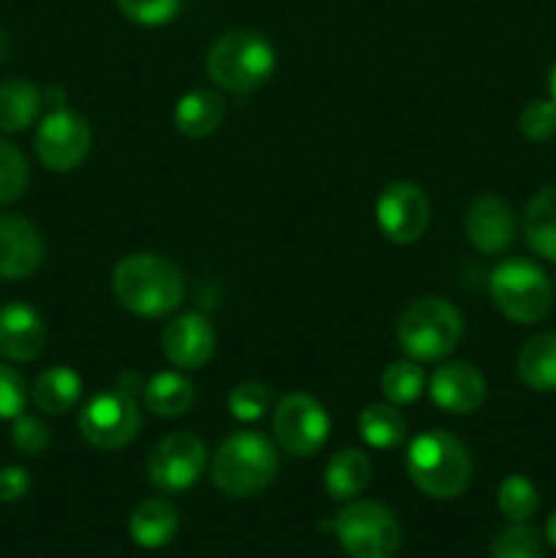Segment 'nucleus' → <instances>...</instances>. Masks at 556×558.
Wrapping results in <instances>:
<instances>
[{
    "instance_id": "f257e3e1",
    "label": "nucleus",
    "mask_w": 556,
    "mask_h": 558,
    "mask_svg": "<svg viewBox=\"0 0 556 558\" xmlns=\"http://www.w3.org/2000/svg\"><path fill=\"white\" fill-rule=\"evenodd\" d=\"M112 289L125 311L145 319H161L183 303L185 278L172 259L142 251L118 262Z\"/></svg>"
},
{
    "instance_id": "f03ea898",
    "label": "nucleus",
    "mask_w": 556,
    "mask_h": 558,
    "mask_svg": "<svg viewBox=\"0 0 556 558\" xmlns=\"http://www.w3.org/2000/svg\"><path fill=\"white\" fill-rule=\"evenodd\" d=\"M276 47L256 31H229L207 49V76L232 96H249L273 76Z\"/></svg>"
},
{
    "instance_id": "7ed1b4c3",
    "label": "nucleus",
    "mask_w": 556,
    "mask_h": 558,
    "mask_svg": "<svg viewBox=\"0 0 556 558\" xmlns=\"http://www.w3.org/2000/svg\"><path fill=\"white\" fill-rule=\"evenodd\" d=\"M407 472L423 494L434 499H456L472 480V456L447 430H425L407 450Z\"/></svg>"
},
{
    "instance_id": "20e7f679",
    "label": "nucleus",
    "mask_w": 556,
    "mask_h": 558,
    "mask_svg": "<svg viewBox=\"0 0 556 558\" xmlns=\"http://www.w3.org/2000/svg\"><path fill=\"white\" fill-rule=\"evenodd\" d=\"M276 445L256 430L232 434L213 456V485L232 499L256 496L276 480Z\"/></svg>"
},
{
    "instance_id": "39448f33",
    "label": "nucleus",
    "mask_w": 556,
    "mask_h": 558,
    "mask_svg": "<svg viewBox=\"0 0 556 558\" xmlns=\"http://www.w3.org/2000/svg\"><path fill=\"white\" fill-rule=\"evenodd\" d=\"M398 347L414 363L445 360L463 338V316L442 298H420L401 314Z\"/></svg>"
},
{
    "instance_id": "423d86ee",
    "label": "nucleus",
    "mask_w": 556,
    "mask_h": 558,
    "mask_svg": "<svg viewBox=\"0 0 556 558\" xmlns=\"http://www.w3.org/2000/svg\"><path fill=\"white\" fill-rule=\"evenodd\" d=\"M488 294L496 308L518 325H537L554 305L548 276L529 259H507L496 265L488 276Z\"/></svg>"
},
{
    "instance_id": "0eeeda50",
    "label": "nucleus",
    "mask_w": 556,
    "mask_h": 558,
    "mask_svg": "<svg viewBox=\"0 0 556 558\" xmlns=\"http://www.w3.org/2000/svg\"><path fill=\"white\" fill-rule=\"evenodd\" d=\"M338 543L349 558H396L401 550V526L385 505L354 501L333 521Z\"/></svg>"
},
{
    "instance_id": "6e6552de",
    "label": "nucleus",
    "mask_w": 556,
    "mask_h": 558,
    "mask_svg": "<svg viewBox=\"0 0 556 558\" xmlns=\"http://www.w3.org/2000/svg\"><path fill=\"white\" fill-rule=\"evenodd\" d=\"M142 428L140 396L125 392L123 387L98 392L82 407L80 434L96 450H120L131 445Z\"/></svg>"
},
{
    "instance_id": "1a4fd4ad",
    "label": "nucleus",
    "mask_w": 556,
    "mask_h": 558,
    "mask_svg": "<svg viewBox=\"0 0 556 558\" xmlns=\"http://www.w3.org/2000/svg\"><path fill=\"white\" fill-rule=\"evenodd\" d=\"M273 436L289 456L311 458L325 447L330 436V417L314 396L289 392L278 401L273 414Z\"/></svg>"
},
{
    "instance_id": "9d476101",
    "label": "nucleus",
    "mask_w": 556,
    "mask_h": 558,
    "mask_svg": "<svg viewBox=\"0 0 556 558\" xmlns=\"http://www.w3.org/2000/svg\"><path fill=\"white\" fill-rule=\"evenodd\" d=\"M36 156L52 172H74L87 158L93 134L87 120L74 109H52L36 131Z\"/></svg>"
},
{
    "instance_id": "9b49d317",
    "label": "nucleus",
    "mask_w": 556,
    "mask_h": 558,
    "mask_svg": "<svg viewBox=\"0 0 556 558\" xmlns=\"http://www.w3.org/2000/svg\"><path fill=\"white\" fill-rule=\"evenodd\" d=\"M207 469V447L194 434H172L153 447L147 458V477L164 494H183L194 488Z\"/></svg>"
},
{
    "instance_id": "f8f14e48",
    "label": "nucleus",
    "mask_w": 556,
    "mask_h": 558,
    "mask_svg": "<svg viewBox=\"0 0 556 558\" xmlns=\"http://www.w3.org/2000/svg\"><path fill=\"white\" fill-rule=\"evenodd\" d=\"M376 223L390 243H418L431 223L428 196L409 180H396V183L385 185L376 199Z\"/></svg>"
},
{
    "instance_id": "ddd939ff",
    "label": "nucleus",
    "mask_w": 556,
    "mask_h": 558,
    "mask_svg": "<svg viewBox=\"0 0 556 558\" xmlns=\"http://www.w3.org/2000/svg\"><path fill=\"white\" fill-rule=\"evenodd\" d=\"M161 352L172 365L183 371H196L216 352V330L213 322L200 311H189L169 322L161 330Z\"/></svg>"
},
{
    "instance_id": "4468645a",
    "label": "nucleus",
    "mask_w": 556,
    "mask_h": 558,
    "mask_svg": "<svg viewBox=\"0 0 556 558\" xmlns=\"http://www.w3.org/2000/svg\"><path fill=\"white\" fill-rule=\"evenodd\" d=\"M44 262V238L27 218L0 213V278L22 281Z\"/></svg>"
},
{
    "instance_id": "2eb2a0df",
    "label": "nucleus",
    "mask_w": 556,
    "mask_h": 558,
    "mask_svg": "<svg viewBox=\"0 0 556 558\" xmlns=\"http://www.w3.org/2000/svg\"><path fill=\"white\" fill-rule=\"evenodd\" d=\"M467 238L474 251L485 256H496L507 251L516 240V213L501 196H480L467 213Z\"/></svg>"
},
{
    "instance_id": "dca6fc26",
    "label": "nucleus",
    "mask_w": 556,
    "mask_h": 558,
    "mask_svg": "<svg viewBox=\"0 0 556 558\" xmlns=\"http://www.w3.org/2000/svg\"><path fill=\"white\" fill-rule=\"evenodd\" d=\"M431 401L447 414H472L485 403V379L474 365L447 363L431 374Z\"/></svg>"
},
{
    "instance_id": "f3484780",
    "label": "nucleus",
    "mask_w": 556,
    "mask_h": 558,
    "mask_svg": "<svg viewBox=\"0 0 556 558\" xmlns=\"http://www.w3.org/2000/svg\"><path fill=\"white\" fill-rule=\"evenodd\" d=\"M47 327L41 314L27 303H11L0 308V357L9 363H31L41 354Z\"/></svg>"
},
{
    "instance_id": "a211bd4d",
    "label": "nucleus",
    "mask_w": 556,
    "mask_h": 558,
    "mask_svg": "<svg viewBox=\"0 0 556 558\" xmlns=\"http://www.w3.org/2000/svg\"><path fill=\"white\" fill-rule=\"evenodd\" d=\"M223 114H227V104H223L221 93L202 87V90H191L180 98L174 107V125L189 140H205L213 131H218Z\"/></svg>"
},
{
    "instance_id": "6ab92c4d",
    "label": "nucleus",
    "mask_w": 556,
    "mask_h": 558,
    "mask_svg": "<svg viewBox=\"0 0 556 558\" xmlns=\"http://www.w3.org/2000/svg\"><path fill=\"white\" fill-rule=\"evenodd\" d=\"M129 534L140 548L156 550L178 534V510L164 499H147L131 512Z\"/></svg>"
},
{
    "instance_id": "aec40b11",
    "label": "nucleus",
    "mask_w": 556,
    "mask_h": 558,
    "mask_svg": "<svg viewBox=\"0 0 556 558\" xmlns=\"http://www.w3.org/2000/svg\"><path fill=\"white\" fill-rule=\"evenodd\" d=\"M371 483V461L365 452L349 450L336 452L325 469V490L336 501H352Z\"/></svg>"
},
{
    "instance_id": "412c9836",
    "label": "nucleus",
    "mask_w": 556,
    "mask_h": 558,
    "mask_svg": "<svg viewBox=\"0 0 556 558\" xmlns=\"http://www.w3.org/2000/svg\"><path fill=\"white\" fill-rule=\"evenodd\" d=\"M518 376L534 392L556 390V332H540L529 338L518 352Z\"/></svg>"
},
{
    "instance_id": "4be33fe9",
    "label": "nucleus",
    "mask_w": 556,
    "mask_h": 558,
    "mask_svg": "<svg viewBox=\"0 0 556 558\" xmlns=\"http://www.w3.org/2000/svg\"><path fill=\"white\" fill-rule=\"evenodd\" d=\"M523 238L543 259L556 262V185H548L523 210Z\"/></svg>"
},
{
    "instance_id": "5701e85b",
    "label": "nucleus",
    "mask_w": 556,
    "mask_h": 558,
    "mask_svg": "<svg viewBox=\"0 0 556 558\" xmlns=\"http://www.w3.org/2000/svg\"><path fill=\"white\" fill-rule=\"evenodd\" d=\"M44 107V96L31 80L0 82V131L16 134L36 123Z\"/></svg>"
},
{
    "instance_id": "b1692460",
    "label": "nucleus",
    "mask_w": 556,
    "mask_h": 558,
    "mask_svg": "<svg viewBox=\"0 0 556 558\" xmlns=\"http://www.w3.org/2000/svg\"><path fill=\"white\" fill-rule=\"evenodd\" d=\"M82 396V376L74 368L55 365L47 368L36 381H33L31 398L36 409L44 414H63L80 403Z\"/></svg>"
},
{
    "instance_id": "393cba45",
    "label": "nucleus",
    "mask_w": 556,
    "mask_h": 558,
    "mask_svg": "<svg viewBox=\"0 0 556 558\" xmlns=\"http://www.w3.org/2000/svg\"><path fill=\"white\" fill-rule=\"evenodd\" d=\"M142 401L156 417H183L194 403V385L183 374L161 371L145 385Z\"/></svg>"
},
{
    "instance_id": "a878e982",
    "label": "nucleus",
    "mask_w": 556,
    "mask_h": 558,
    "mask_svg": "<svg viewBox=\"0 0 556 558\" xmlns=\"http://www.w3.org/2000/svg\"><path fill=\"white\" fill-rule=\"evenodd\" d=\"M360 439L374 450H392L407 439V420L392 403H371L358 417Z\"/></svg>"
},
{
    "instance_id": "bb28decb",
    "label": "nucleus",
    "mask_w": 556,
    "mask_h": 558,
    "mask_svg": "<svg viewBox=\"0 0 556 558\" xmlns=\"http://www.w3.org/2000/svg\"><path fill=\"white\" fill-rule=\"evenodd\" d=\"M382 396L392 407H409L418 401L425 390V371L414 360H398V363L387 365L382 374Z\"/></svg>"
},
{
    "instance_id": "cd10ccee",
    "label": "nucleus",
    "mask_w": 556,
    "mask_h": 558,
    "mask_svg": "<svg viewBox=\"0 0 556 558\" xmlns=\"http://www.w3.org/2000/svg\"><path fill=\"white\" fill-rule=\"evenodd\" d=\"M496 505L499 512L512 523H527L529 518L537 512L540 507V494L534 488L532 480L521 477V474H512L505 483L499 485V496H496Z\"/></svg>"
},
{
    "instance_id": "c85d7f7f",
    "label": "nucleus",
    "mask_w": 556,
    "mask_h": 558,
    "mask_svg": "<svg viewBox=\"0 0 556 558\" xmlns=\"http://www.w3.org/2000/svg\"><path fill=\"white\" fill-rule=\"evenodd\" d=\"M31 180L27 158L9 140H0V205H11L20 199Z\"/></svg>"
},
{
    "instance_id": "c756f323",
    "label": "nucleus",
    "mask_w": 556,
    "mask_h": 558,
    "mask_svg": "<svg viewBox=\"0 0 556 558\" xmlns=\"http://www.w3.org/2000/svg\"><path fill=\"white\" fill-rule=\"evenodd\" d=\"M273 407V390L262 381H243L227 396V409L240 423H254L267 414Z\"/></svg>"
},
{
    "instance_id": "7c9ffc66",
    "label": "nucleus",
    "mask_w": 556,
    "mask_h": 558,
    "mask_svg": "<svg viewBox=\"0 0 556 558\" xmlns=\"http://www.w3.org/2000/svg\"><path fill=\"white\" fill-rule=\"evenodd\" d=\"M125 20L142 27H161L178 20L183 0H114Z\"/></svg>"
},
{
    "instance_id": "2f4dec72",
    "label": "nucleus",
    "mask_w": 556,
    "mask_h": 558,
    "mask_svg": "<svg viewBox=\"0 0 556 558\" xmlns=\"http://www.w3.org/2000/svg\"><path fill=\"white\" fill-rule=\"evenodd\" d=\"M491 558H543V543L534 529L512 523L491 545Z\"/></svg>"
},
{
    "instance_id": "473e14b6",
    "label": "nucleus",
    "mask_w": 556,
    "mask_h": 558,
    "mask_svg": "<svg viewBox=\"0 0 556 558\" xmlns=\"http://www.w3.org/2000/svg\"><path fill=\"white\" fill-rule=\"evenodd\" d=\"M518 129L529 142H548L556 136V104L551 98H537L521 109Z\"/></svg>"
},
{
    "instance_id": "72a5a7b5",
    "label": "nucleus",
    "mask_w": 556,
    "mask_h": 558,
    "mask_svg": "<svg viewBox=\"0 0 556 558\" xmlns=\"http://www.w3.org/2000/svg\"><path fill=\"white\" fill-rule=\"evenodd\" d=\"M49 428L38 417H31V414H20L14 417V425H11V445L16 447V452L22 456H41L49 447Z\"/></svg>"
},
{
    "instance_id": "f704fd0d",
    "label": "nucleus",
    "mask_w": 556,
    "mask_h": 558,
    "mask_svg": "<svg viewBox=\"0 0 556 558\" xmlns=\"http://www.w3.org/2000/svg\"><path fill=\"white\" fill-rule=\"evenodd\" d=\"M27 387L25 379L11 365L0 363V420H14L25 412Z\"/></svg>"
},
{
    "instance_id": "c9c22d12",
    "label": "nucleus",
    "mask_w": 556,
    "mask_h": 558,
    "mask_svg": "<svg viewBox=\"0 0 556 558\" xmlns=\"http://www.w3.org/2000/svg\"><path fill=\"white\" fill-rule=\"evenodd\" d=\"M27 490H31V474H27V469H0V501H3V505H14V501L25 499Z\"/></svg>"
},
{
    "instance_id": "e433bc0d",
    "label": "nucleus",
    "mask_w": 556,
    "mask_h": 558,
    "mask_svg": "<svg viewBox=\"0 0 556 558\" xmlns=\"http://www.w3.org/2000/svg\"><path fill=\"white\" fill-rule=\"evenodd\" d=\"M41 96H44V104H47L49 109H63L65 107V90L60 85L47 87V90H44Z\"/></svg>"
},
{
    "instance_id": "4c0bfd02",
    "label": "nucleus",
    "mask_w": 556,
    "mask_h": 558,
    "mask_svg": "<svg viewBox=\"0 0 556 558\" xmlns=\"http://www.w3.org/2000/svg\"><path fill=\"white\" fill-rule=\"evenodd\" d=\"M545 537H548V543L556 548V512L548 518V523H545Z\"/></svg>"
},
{
    "instance_id": "58836bf2",
    "label": "nucleus",
    "mask_w": 556,
    "mask_h": 558,
    "mask_svg": "<svg viewBox=\"0 0 556 558\" xmlns=\"http://www.w3.org/2000/svg\"><path fill=\"white\" fill-rule=\"evenodd\" d=\"M9 52H11L9 36H5V31H0V63H5V58H9Z\"/></svg>"
},
{
    "instance_id": "ea45409f",
    "label": "nucleus",
    "mask_w": 556,
    "mask_h": 558,
    "mask_svg": "<svg viewBox=\"0 0 556 558\" xmlns=\"http://www.w3.org/2000/svg\"><path fill=\"white\" fill-rule=\"evenodd\" d=\"M548 90H551V101L556 104V63L551 65V74H548Z\"/></svg>"
}]
</instances>
